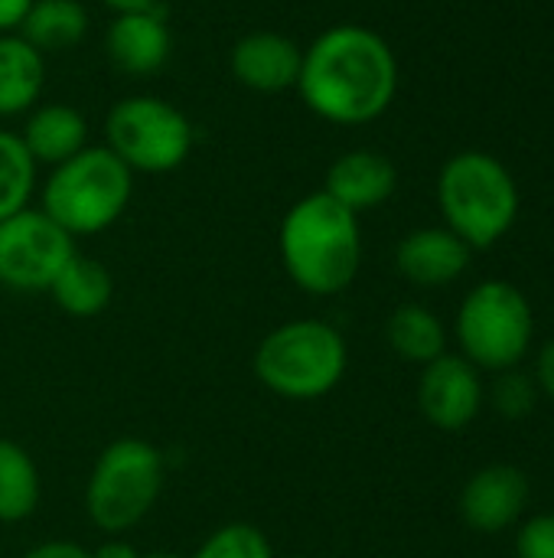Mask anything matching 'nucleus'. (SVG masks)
Segmentation results:
<instances>
[{
    "instance_id": "3",
    "label": "nucleus",
    "mask_w": 554,
    "mask_h": 558,
    "mask_svg": "<svg viewBox=\"0 0 554 558\" xmlns=\"http://www.w3.org/2000/svg\"><path fill=\"white\" fill-rule=\"evenodd\" d=\"M134 173L104 147L88 144L59 167L39 190V209L56 219L72 239L111 229L131 206Z\"/></svg>"
},
{
    "instance_id": "8",
    "label": "nucleus",
    "mask_w": 554,
    "mask_h": 558,
    "mask_svg": "<svg viewBox=\"0 0 554 558\" xmlns=\"http://www.w3.org/2000/svg\"><path fill=\"white\" fill-rule=\"evenodd\" d=\"M193 137L189 118L157 95H127L104 118V147L131 173H170L183 167Z\"/></svg>"
},
{
    "instance_id": "19",
    "label": "nucleus",
    "mask_w": 554,
    "mask_h": 558,
    "mask_svg": "<svg viewBox=\"0 0 554 558\" xmlns=\"http://www.w3.org/2000/svg\"><path fill=\"white\" fill-rule=\"evenodd\" d=\"M16 33L42 56L65 52L85 39L88 10L82 0H33Z\"/></svg>"
},
{
    "instance_id": "6",
    "label": "nucleus",
    "mask_w": 554,
    "mask_h": 558,
    "mask_svg": "<svg viewBox=\"0 0 554 558\" xmlns=\"http://www.w3.org/2000/svg\"><path fill=\"white\" fill-rule=\"evenodd\" d=\"M163 454L144 438L111 441L85 484V513L101 533H127L147 520L163 494Z\"/></svg>"
},
{
    "instance_id": "26",
    "label": "nucleus",
    "mask_w": 554,
    "mask_h": 558,
    "mask_svg": "<svg viewBox=\"0 0 554 558\" xmlns=\"http://www.w3.org/2000/svg\"><path fill=\"white\" fill-rule=\"evenodd\" d=\"M20 558H91V549L69 543V539H52V543H39L29 553H23Z\"/></svg>"
},
{
    "instance_id": "12",
    "label": "nucleus",
    "mask_w": 554,
    "mask_h": 558,
    "mask_svg": "<svg viewBox=\"0 0 554 558\" xmlns=\"http://www.w3.org/2000/svg\"><path fill=\"white\" fill-rule=\"evenodd\" d=\"M300 62H304V49L291 36L271 29L245 33L229 52V69L235 82L258 95H278L297 88Z\"/></svg>"
},
{
    "instance_id": "11",
    "label": "nucleus",
    "mask_w": 554,
    "mask_h": 558,
    "mask_svg": "<svg viewBox=\"0 0 554 558\" xmlns=\"http://www.w3.org/2000/svg\"><path fill=\"white\" fill-rule=\"evenodd\" d=\"M529 477L513 464L480 468L460 490V517L473 533L496 536L516 526L529 507Z\"/></svg>"
},
{
    "instance_id": "18",
    "label": "nucleus",
    "mask_w": 554,
    "mask_h": 558,
    "mask_svg": "<svg viewBox=\"0 0 554 558\" xmlns=\"http://www.w3.org/2000/svg\"><path fill=\"white\" fill-rule=\"evenodd\" d=\"M49 294H52L56 307L65 311L69 317H98L111 304L114 278L98 258L75 252L65 262V268L56 275Z\"/></svg>"
},
{
    "instance_id": "31",
    "label": "nucleus",
    "mask_w": 554,
    "mask_h": 558,
    "mask_svg": "<svg viewBox=\"0 0 554 558\" xmlns=\"http://www.w3.org/2000/svg\"><path fill=\"white\" fill-rule=\"evenodd\" d=\"M140 558H183V556H176V553H150V556H140Z\"/></svg>"
},
{
    "instance_id": "2",
    "label": "nucleus",
    "mask_w": 554,
    "mask_h": 558,
    "mask_svg": "<svg viewBox=\"0 0 554 558\" xmlns=\"http://www.w3.org/2000/svg\"><path fill=\"white\" fill-rule=\"evenodd\" d=\"M278 255L287 278L304 294H343L356 281L362 265L359 216L323 190L307 193L281 219Z\"/></svg>"
},
{
    "instance_id": "15",
    "label": "nucleus",
    "mask_w": 554,
    "mask_h": 558,
    "mask_svg": "<svg viewBox=\"0 0 554 558\" xmlns=\"http://www.w3.org/2000/svg\"><path fill=\"white\" fill-rule=\"evenodd\" d=\"M395 186H398V170L385 154L349 150L330 163L323 193L359 216V213H369V209H379L382 203H389Z\"/></svg>"
},
{
    "instance_id": "28",
    "label": "nucleus",
    "mask_w": 554,
    "mask_h": 558,
    "mask_svg": "<svg viewBox=\"0 0 554 558\" xmlns=\"http://www.w3.org/2000/svg\"><path fill=\"white\" fill-rule=\"evenodd\" d=\"M33 0H0V33H16Z\"/></svg>"
},
{
    "instance_id": "5",
    "label": "nucleus",
    "mask_w": 554,
    "mask_h": 558,
    "mask_svg": "<svg viewBox=\"0 0 554 558\" xmlns=\"http://www.w3.org/2000/svg\"><path fill=\"white\" fill-rule=\"evenodd\" d=\"M438 206L473 252L493 248L519 216V186L503 160L483 150L454 154L438 177Z\"/></svg>"
},
{
    "instance_id": "24",
    "label": "nucleus",
    "mask_w": 554,
    "mask_h": 558,
    "mask_svg": "<svg viewBox=\"0 0 554 558\" xmlns=\"http://www.w3.org/2000/svg\"><path fill=\"white\" fill-rule=\"evenodd\" d=\"M539 386L529 373H522L519 366L516 369H503L496 373V383L490 389V399H493V409L509 418V422H522L535 412V402H539Z\"/></svg>"
},
{
    "instance_id": "1",
    "label": "nucleus",
    "mask_w": 554,
    "mask_h": 558,
    "mask_svg": "<svg viewBox=\"0 0 554 558\" xmlns=\"http://www.w3.org/2000/svg\"><path fill=\"white\" fill-rule=\"evenodd\" d=\"M297 92L304 105L330 124H369L395 101L398 59L376 29L336 23L304 49Z\"/></svg>"
},
{
    "instance_id": "27",
    "label": "nucleus",
    "mask_w": 554,
    "mask_h": 558,
    "mask_svg": "<svg viewBox=\"0 0 554 558\" xmlns=\"http://www.w3.org/2000/svg\"><path fill=\"white\" fill-rule=\"evenodd\" d=\"M535 386H539V392L554 402V340H549L542 350H539V363H535Z\"/></svg>"
},
{
    "instance_id": "9",
    "label": "nucleus",
    "mask_w": 554,
    "mask_h": 558,
    "mask_svg": "<svg viewBox=\"0 0 554 558\" xmlns=\"http://www.w3.org/2000/svg\"><path fill=\"white\" fill-rule=\"evenodd\" d=\"M75 255V239L39 206L0 222V284L10 291H49Z\"/></svg>"
},
{
    "instance_id": "20",
    "label": "nucleus",
    "mask_w": 554,
    "mask_h": 558,
    "mask_svg": "<svg viewBox=\"0 0 554 558\" xmlns=\"http://www.w3.org/2000/svg\"><path fill=\"white\" fill-rule=\"evenodd\" d=\"M385 340L395 356L418 366H428L447 353V330L441 317L421 304H402L385 324Z\"/></svg>"
},
{
    "instance_id": "16",
    "label": "nucleus",
    "mask_w": 554,
    "mask_h": 558,
    "mask_svg": "<svg viewBox=\"0 0 554 558\" xmlns=\"http://www.w3.org/2000/svg\"><path fill=\"white\" fill-rule=\"evenodd\" d=\"M20 141L26 144V150L36 163L59 167L69 157H75L82 147H88V121L72 105L46 101L26 114Z\"/></svg>"
},
{
    "instance_id": "25",
    "label": "nucleus",
    "mask_w": 554,
    "mask_h": 558,
    "mask_svg": "<svg viewBox=\"0 0 554 558\" xmlns=\"http://www.w3.org/2000/svg\"><path fill=\"white\" fill-rule=\"evenodd\" d=\"M519 558H554V513H539L522 523L516 536Z\"/></svg>"
},
{
    "instance_id": "7",
    "label": "nucleus",
    "mask_w": 554,
    "mask_h": 558,
    "mask_svg": "<svg viewBox=\"0 0 554 558\" xmlns=\"http://www.w3.org/2000/svg\"><path fill=\"white\" fill-rule=\"evenodd\" d=\"M454 333L464 360H470L480 373H503L516 369L532 350L535 314L516 284L483 281L464 298Z\"/></svg>"
},
{
    "instance_id": "21",
    "label": "nucleus",
    "mask_w": 554,
    "mask_h": 558,
    "mask_svg": "<svg viewBox=\"0 0 554 558\" xmlns=\"http://www.w3.org/2000/svg\"><path fill=\"white\" fill-rule=\"evenodd\" d=\"M42 497L39 468L29 451L0 438V523H23L36 513Z\"/></svg>"
},
{
    "instance_id": "14",
    "label": "nucleus",
    "mask_w": 554,
    "mask_h": 558,
    "mask_svg": "<svg viewBox=\"0 0 554 558\" xmlns=\"http://www.w3.org/2000/svg\"><path fill=\"white\" fill-rule=\"evenodd\" d=\"M473 248L454 235L447 226H428L408 232L395 248V268L405 281L418 288L454 284L470 268Z\"/></svg>"
},
{
    "instance_id": "23",
    "label": "nucleus",
    "mask_w": 554,
    "mask_h": 558,
    "mask_svg": "<svg viewBox=\"0 0 554 558\" xmlns=\"http://www.w3.org/2000/svg\"><path fill=\"white\" fill-rule=\"evenodd\" d=\"M189 558H274L271 539L251 523H225Z\"/></svg>"
},
{
    "instance_id": "13",
    "label": "nucleus",
    "mask_w": 554,
    "mask_h": 558,
    "mask_svg": "<svg viewBox=\"0 0 554 558\" xmlns=\"http://www.w3.org/2000/svg\"><path fill=\"white\" fill-rule=\"evenodd\" d=\"M104 52L111 65L121 69L124 75L147 78L160 72L173 52V36L160 7L114 13L104 33Z\"/></svg>"
},
{
    "instance_id": "17",
    "label": "nucleus",
    "mask_w": 554,
    "mask_h": 558,
    "mask_svg": "<svg viewBox=\"0 0 554 558\" xmlns=\"http://www.w3.org/2000/svg\"><path fill=\"white\" fill-rule=\"evenodd\" d=\"M46 88V56L20 33H0V118L29 114Z\"/></svg>"
},
{
    "instance_id": "30",
    "label": "nucleus",
    "mask_w": 554,
    "mask_h": 558,
    "mask_svg": "<svg viewBox=\"0 0 554 558\" xmlns=\"http://www.w3.org/2000/svg\"><path fill=\"white\" fill-rule=\"evenodd\" d=\"M108 10L114 13H124V10H150V7H160V0H101Z\"/></svg>"
},
{
    "instance_id": "10",
    "label": "nucleus",
    "mask_w": 554,
    "mask_h": 558,
    "mask_svg": "<svg viewBox=\"0 0 554 558\" xmlns=\"http://www.w3.org/2000/svg\"><path fill=\"white\" fill-rule=\"evenodd\" d=\"M418 405H421V415L441 432L454 435V432L470 428L483 409L480 369L457 353L438 356L434 363L421 369Z\"/></svg>"
},
{
    "instance_id": "4",
    "label": "nucleus",
    "mask_w": 554,
    "mask_h": 558,
    "mask_svg": "<svg viewBox=\"0 0 554 558\" xmlns=\"http://www.w3.org/2000/svg\"><path fill=\"white\" fill-rule=\"evenodd\" d=\"M258 383L291 402H313L330 396L349 366L343 333L317 317H300L274 327L255 350Z\"/></svg>"
},
{
    "instance_id": "22",
    "label": "nucleus",
    "mask_w": 554,
    "mask_h": 558,
    "mask_svg": "<svg viewBox=\"0 0 554 558\" xmlns=\"http://www.w3.org/2000/svg\"><path fill=\"white\" fill-rule=\"evenodd\" d=\"M39 163L29 157L16 131L0 128V222L29 206L36 193Z\"/></svg>"
},
{
    "instance_id": "29",
    "label": "nucleus",
    "mask_w": 554,
    "mask_h": 558,
    "mask_svg": "<svg viewBox=\"0 0 554 558\" xmlns=\"http://www.w3.org/2000/svg\"><path fill=\"white\" fill-rule=\"evenodd\" d=\"M91 558H140V553L124 539H108L98 549H91Z\"/></svg>"
}]
</instances>
